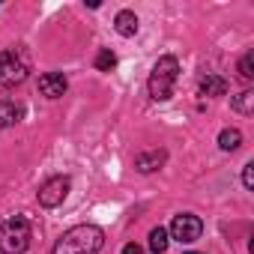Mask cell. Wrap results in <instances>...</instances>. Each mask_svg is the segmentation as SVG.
Returning a JSON list of instances; mask_svg holds the SVG:
<instances>
[{
  "label": "cell",
  "mask_w": 254,
  "mask_h": 254,
  "mask_svg": "<svg viewBox=\"0 0 254 254\" xmlns=\"http://www.w3.org/2000/svg\"><path fill=\"white\" fill-rule=\"evenodd\" d=\"M200 93L203 96H224L227 93V81L221 75H206V78H200Z\"/></svg>",
  "instance_id": "cell-11"
},
{
  "label": "cell",
  "mask_w": 254,
  "mask_h": 254,
  "mask_svg": "<svg viewBox=\"0 0 254 254\" xmlns=\"http://www.w3.org/2000/svg\"><path fill=\"white\" fill-rule=\"evenodd\" d=\"M66 90H69V81H66L63 72H45V75H39V93L45 99H60Z\"/></svg>",
  "instance_id": "cell-7"
},
{
  "label": "cell",
  "mask_w": 254,
  "mask_h": 254,
  "mask_svg": "<svg viewBox=\"0 0 254 254\" xmlns=\"http://www.w3.org/2000/svg\"><path fill=\"white\" fill-rule=\"evenodd\" d=\"M69 177H51L42 189H39V203L45 206V209H54V206H60L63 200H66V194H69Z\"/></svg>",
  "instance_id": "cell-6"
},
{
  "label": "cell",
  "mask_w": 254,
  "mask_h": 254,
  "mask_svg": "<svg viewBox=\"0 0 254 254\" xmlns=\"http://www.w3.org/2000/svg\"><path fill=\"white\" fill-rule=\"evenodd\" d=\"M189 254H194V251H189Z\"/></svg>",
  "instance_id": "cell-19"
},
{
  "label": "cell",
  "mask_w": 254,
  "mask_h": 254,
  "mask_svg": "<svg viewBox=\"0 0 254 254\" xmlns=\"http://www.w3.org/2000/svg\"><path fill=\"white\" fill-rule=\"evenodd\" d=\"M114 30L120 33V36H135L138 33V15L132 12V9H123V12H117V18H114Z\"/></svg>",
  "instance_id": "cell-10"
},
{
  "label": "cell",
  "mask_w": 254,
  "mask_h": 254,
  "mask_svg": "<svg viewBox=\"0 0 254 254\" xmlns=\"http://www.w3.org/2000/svg\"><path fill=\"white\" fill-rule=\"evenodd\" d=\"M177 75H180V60L177 57H159V63L153 66V75H150V96L156 102H168L174 96V87H177Z\"/></svg>",
  "instance_id": "cell-2"
},
{
  "label": "cell",
  "mask_w": 254,
  "mask_h": 254,
  "mask_svg": "<svg viewBox=\"0 0 254 254\" xmlns=\"http://www.w3.org/2000/svg\"><path fill=\"white\" fill-rule=\"evenodd\" d=\"M168 245H171L168 230H165V227H153V230H150V251H153V254H165Z\"/></svg>",
  "instance_id": "cell-13"
},
{
  "label": "cell",
  "mask_w": 254,
  "mask_h": 254,
  "mask_svg": "<svg viewBox=\"0 0 254 254\" xmlns=\"http://www.w3.org/2000/svg\"><path fill=\"white\" fill-rule=\"evenodd\" d=\"M218 147H221L224 153L239 150V147H242V132H239V129H224V132L218 135Z\"/></svg>",
  "instance_id": "cell-12"
},
{
  "label": "cell",
  "mask_w": 254,
  "mask_h": 254,
  "mask_svg": "<svg viewBox=\"0 0 254 254\" xmlns=\"http://www.w3.org/2000/svg\"><path fill=\"white\" fill-rule=\"evenodd\" d=\"M200 233H203V221H200L197 215H191V212H180V215H174L171 230H168V236H174L177 242H186V245L197 242Z\"/></svg>",
  "instance_id": "cell-5"
},
{
  "label": "cell",
  "mask_w": 254,
  "mask_h": 254,
  "mask_svg": "<svg viewBox=\"0 0 254 254\" xmlns=\"http://www.w3.org/2000/svg\"><path fill=\"white\" fill-rule=\"evenodd\" d=\"M30 57L24 48H6L0 51V87H15L27 78Z\"/></svg>",
  "instance_id": "cell-4"
},
{
  "label": "cell",
  "mask_w": 254,
  "mask_h": 254,
  "mask_svg": "<svg viewBox=\"0 0 254 254\" xmlns=\"http://www.w3.org/2000/svg\"><path fill=\"white\" fill-rule=\"evenodd\" d=\"M123 254H144V248H141V245H135V242H129V245L123 248Z\"/></svg>",
  "instance_id": "cell-18"
},
{
  "label": "cell",
  "mask_w": 254,
  "mask_h": 254,
  "mask_svg": "<svg viewBox=\"0 0 254 254\" xmlns=\"http://www.w3.org/2000/svg\"><path fill=\"white\" fill-rule=\"evenodd\" d=\"M165 150H150V153H138V159H135V168L141 171V174H153V171H159L162 165H165Z\"/></svg>",
  "instance_id": "cell-9"
},
{
  "label": "cell",
  "mask_w": 254,
  "mask_h": 254,
  "mask_svg": "<svg viewBox=\"0 0 254 254\" xmlns=\"http://www.w3.org/2000/svg\"><path fill=\"white\" fill-rule=\"evenodd\" d=\"M114 66H117V54H114L111 48H102V51L96 54V69H99V72H111Z\"/></svg>",
  "instance_id": "cell-14"
},
{
  "label": "cell",
  "mask_w": 254,
  "mask_h": 254,
  "mask_svg": "<svg viewBox=\"0 0 254 254\" xmlns=\"http://www.w3.org/2000/svg\"><path fill=\"white\" fill-rule=\"evenodd\" d=\"M242 183H245V189H254V162H248L242 168Z\"/></svg>",
  "instance_id": "cell-17"
},
{
  "label": "cell",
  "mask_w": 254,
  "mask_h": 254,
  "mask_svg": "<svg viewBox=\"0 0 254 254\" xmlns=\"http://www.w3.org/2000/svg\"><path fill=\"white\" fill-rule=\"evenodd\" d=\"M24 117V108L18 102H9V99H0V129H9V126L21 123Z\"/></svg>",
  "instance_id": "cell-8"
},
{
  "label": "cell",
  "mask_w": 254,
  "mask_h": 254,
  "mask_svg": "<svg viewBox=\"0 0 254 254\" xmlns=\"http://www.w3.org/2000/svg\"><path fill=\"white\" fill-rule=\"evenodd\" d=\"M239 78H245V81L254 78V54H251V51L239 60Z\"/></svg>",
  "instance_id": "cell-16"
},
{
  "label": "cell",
  "mask_w": 254,
  "mask_h": 254,
  "mask_svg": "<svg viewBox=\"0 0 254 254\" xmlns=\"http://www.w3.org/2000/svg\"><path fill=\"white\" fill-rule=\"evenodd\" d=\"M27 248H30V221L24 215L0 221V254H24Z\"/></svg>",
  "instance_id": "cell-3"
},
{
  "label": "cell",
  "mask_w": 254,
  "mask_h": 254,
  "mask_svg": "<svg viewBox=\"0 0 254 254\" xmlns=\"http://www.w3.org/2000/svg\"><path fill=\"white\" fill-rule=\"evenodd\" d=\"M233 108H236L239 114H251V111H254V93H251V90H245V93L233 96Z\"/></svg>",
  "instance_id": "cell-15"
},
{
  "label": "cell",
  "mask_w": 254,
  "mask_h": 254,
  "mask_svg": "<svg viewBox=\"0 0 254 254\" xmlns=\"http://www.w3.org/2000/svg\"><path fill=\"white\" fill-rule=\"evenodd\" d=\"M105 245V233L96 224H75L69 227L51 248V254H96Z\"/></svg>",
  "instance_id": "cell-1"
}]
</instances>
